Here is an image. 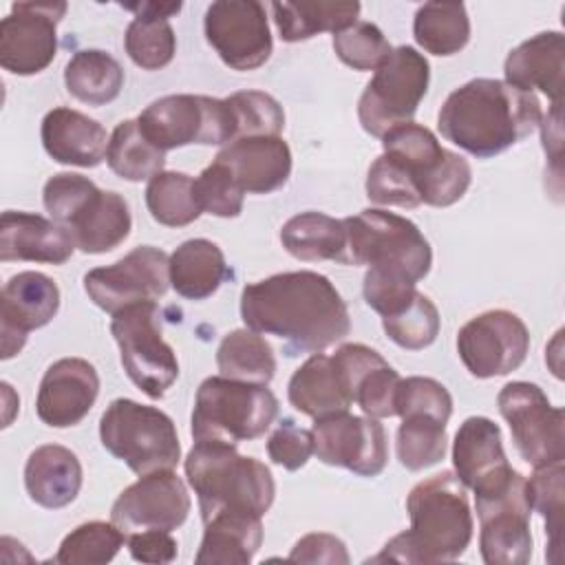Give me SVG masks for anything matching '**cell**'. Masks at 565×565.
Masks as SVG:
<instances>
[{
    "label": "cell",
    "mask_w": 565,
    "mask_h": 565,
    "mask_svg": "<svg viewBox=\"0 0 565 565\" xmlns=\"http://www.w3.org/2000/svg\"><path fill=\"white\" fill-rule=\"evenodd\" d=\"M241 318L247 329L280 338L287 355L322 353L351 331L340 291L327 276L309 269L282 271L245 285Z\"/></svg>",
    "instance_id": "1"
},
{
    "label": "cell",
    "mask_w": 565,
    "mask_h": 565,
    "mask_svg": "<svg viewBox=\"0 0 565 565\" xmlns=\"http://www.w3.org/2000/svg\"><path fill=\"white\" fill-rule=\"evenodd\" d=\"M539 124V97L492 77H477L455 88L437 115L441 137L477 159L505 152Z\"/></svg>",
    "instance_id": "2"
},
{
    "label": "cell",
    "mask_w": 565,
    "mask_h": 565,
    "mask_svg": "<svg viewBox=\"0 0 565 565\" xmlns=\"http://www.w3.org/2000/svg\"><path fill=\"white\" fill-rule=\"evenodd\" d=\"M411 527L393 536L371 561L444 563L459 558L472 541V512L463 483L450 470L437 472L406 497Z\"/></svg>",
    "instance_id": "3"
},
{
    "label": "cell",
    "mask_w": 565,
    "mask_h": 565,
    "mask_svg": "<svg viewBox=\"0 0 565 565\" xmlns=\"http://www.w3.org/2000/svg\"><path fill=\"white\" fill-rule=\"evenodd\" d=\"M183 468L203 523L223 512L263 516L274 503L276 483L269 468L241 455L236 446L194 441Z\"/></svg>",
    "instance_id": "4"
},
{
    "label": "cell",
    "mask_w": 565,
    "mask_h": 565,
    "mask_svg": "<svg viewBox=\"0 0 565 565\" xmlns=\"http://www.w3.org/2000/svg\"><path fill=\"white\" fill-rule=\"evenodd\" d=\"M42 201L49 216L71 234L84 254H106L121 245L132 230L128 201L115 190H99L77 172L53 174L44 183Z\"/></svg>",
    "instance_id": "5"
},
{
    "label": "cell",
    "mask_w": 565,
    "mask_h": 565,
    "mask_svg": "<svg viewBox=\"0 0 565 565\" xmlns=\"http://www.w3.org/2000/svg\"><path fill=\"white\" fill-rule=\"evenodd\" d=\"M347 227L344 265H366V274L417 285L433 265V249L406 216L366 207L342 218Z\"/></svg>",
    "instance_id": "6"
},
{
    "label": "cell",
    "mask_w": 565,
    "mask_h": 565,
    "mask_svg": "<svg viewBox=\"0 0 565 565\" xmlns=\"http://www.w3.org/2000/svg\"><path fill=\"white\" fill-rule=\"evenodd\" d=\"M276 415L278 399L267 384L212 375L196 388L190 430L194 441L236 446L265 435Z\"/></svg>",
    "instance_id": "7"
},
{
    "label": "cell",
    "mask_w": 565,
    "mask_h": 565,
    "mask_svg": "<svg viewBox=\"0 0 565 565\" xmlns=\"http://www.w3.org/2000/svg\"><path fill=\"white\" fill-rule=\"evenodd\" d=\"M102 446L135 475L172 470L181 459L177 426L157 406L113 399L99 419Z\"/></svg>",
    "instance_id": "8"
},
{
    "label": "cell",
    "mask_w": 565,
    "mask_h": 565,
    "mask_svg": "<svg viewBox=\"0 0 565 565\" xmlns=\"http://www.w3.org/2000/svg\"><path fill=\"white\" fill-rule=\"evenodd\" d=\"M384 154L397 161L411 177L422 203L448 207L457 203L472 181L470 163L444 148L426 126L399 124L382 137Z\"/></svg>",
    "instance_id": "9"
},
{
    "label": "cell",
    "mask_w": 565,
    "mask_h": 565,
    "mask_svg": "<svg viewBox=\"0 0 565 565\" xmlns=\"http://www.w3.org/2000/svg\"><path fill=\"white\" fill-rule=\"evenodd\" d=\"M430 82L428 60L413 46L402 44L375 68L358 102V119L373 137L413 121Z\"/></svg>",
    "instance_id": "10"
},
{
    "label": "cell",
    "mask_w": 565,
    "mask_h": 565,
    "mask_svg": "<svg viewBox=\"0 0 565 565\" xmlns=\"http://www.w3.org/2000/svg\"><path fill=\"white\" fill-rule=\"evenodd\" d=\"M141 132L159 150L201 143L221 146L236 139V126L225 99L207 95H166L137 117Z\"/></svg>",
    "instance_id": "11"
},
{
    "label": "cell",
    "mask_w": 565,
    "mask_h": 565,
    "mask_svg": "<svg viewBox=\"0 0 565 565\" xmlns=\"http://www.w3.org/2000/svg\"><path fill=\"white\" fill-rule=\"evenodd\" d=\"M110 333L130 382L150 399H161L179 377V362L163 340L157 302H137L113 313Z\"/></svg>",
    "instance_id": "12"
},
{
    "label": "cell",
    "mask_w": 565,
    "mask_h": 565,
    "mask_svg": "<svg viewBox=\"0 0 565 565\" xmlns=\"http://www.w3.org/2000/svg\"><path fill=\"white\" fill-rule=\"evenodd\" d=\"M479 550L488 565H525L532 556L527 479L512 470L501 483L477 492Z\"/></svg>",
    "instance_id": "13"
},
{
    "label": "cell",
    "mask_w": 565,
    "mask_h": 565,
    "mask_svg": "<svg viewBox=\"0 0 565 565\" xmlns=\"http://www.w3.org/2000/svg\"><path fill=\"white\" fill-rule=\"evenodd\" d=\"M497 404L523 461L541 468L565 459V413L550 404L539 384L510 382Z\"/></svg>",
    "instance_id": "14"
},
{
    "label": "cell",
    "mask_w": 565,
    "mask_h": 565,
    "mask_svg": "<svg viewBox=\"0 0 565 565\" xmlns=\"http://www.w3.org/2000/svg\"><path fill=\"white\" fill-rule=\"evenodd\" d=\"M170 287V256L152 245H141L108 267L84 276V291L106 313L161 298Z\"/></svg>",
    "instance_id": "15"
},
{
    "label": "cell",
    "mask_w": 565,
    "mask_h": 565,
    "mask_svg": "<svg viewBox=\"0 0 565 565\" xmlns=\"http://www.w3.org/2000/svg\"><path fill=\"white\" fill-rule=\"evenodd\" d=\"M530 351L525 322L505 309L470 318L457 333V353L470 375L479 380L516 371Z\"/></svg>",
    "instance_id": "16"
},
{
    "label": "cell",
    "mask_w": 565,
    "mask_h": 565,
    "mask_svg": "<svg viewBox=\"0 0 565 565\" xmlns=\"http://www.w3.org/2000/svg\"><path fill=\"white\" fill-rule=\"evenodd\" d=\"M203 31L225 66L254 71L274 49L265 4L256 0H216L207 7Z\"/></svg>",
    "instance_id": "17"
},
{
    "label": "cell",
    "mask_w": 565,
    "mask_h": 565,
    "mask_svg": "<svg viewBox=\"0 0 565 565\" xmlns=\"http://www.w3.org/2000/svg\"><path fill=\"white\" fill-rule=\"evenodd\" d=\"M66 2H13L0 22V66L13 75L44 71L57 53V22Z\"/></svg>",
    "instance_id": "18"
},
{
    "label": "cell",
    "mask_w": 565,
    "mask_h": 565,
    "mask_svg": "<svg viewBox=\"0 0 565 565\" xmlns=\"http://www.w3.org/2000/svg\"><path fill=\"white\" fill-rule=\"evenodd\" d=\"M313 455L358 477H377L388 459L386 433L375 417L351 415L349 411L318 417L311 428Z\"/></svg>",
    "instance_id": "19"
},
{
    "label": "cell",
    "mask_w": 565,
    "mask_h": 565,
    "mask_svg": "<svg viewBox=\"0 0 565 565\" xmlns=\"http://www.w3.org/2000/svg\"><path fill=\"white\" fill-rule=\"evenodd\" d=\"M192 501L183 479L157 470L128 486L110 508V521L128 536L143 530H177L185 523Z\"/></svg>",
    "instance_id": "20"
},
{
    "label": "cell",
    "mask_w": 565,
    "mask_h": 565,
    "mask_svg": "<svg viewBox=\"0 0 565 565\" xmlns=\"http://www.w3.org/2000/svg\"><path fill=\"white\" fill-rule=\"evenodd\" d=\"M60 309V289L42 271H20L11 276L0 296L2 360L22 351L29 331L49 324Z\"/></svg>",
    "instance_id": "21"
},
{
    "label": "cell",
    "mask_w": 565,
    "mask_h": 565,
    "mask_svg": "<svg viewBox=\"0 0 565 565\" xmlns=\"http://www.w3.org/2000/svg\"><path fill=\"white\" fill-rule=\"evenodd\" d=\"M99 395V375L84 358L53 362L40 382L35 413L51 428L79 424Z\"/></svg>",
    "instance_id": "22"
},
{
    "label": "cell",
    "mask_w": 565,
    "mask_h": 565,
    "mask_svg": "<svg viewBox=\"0 0 565 565\" xmlns=\"http://www.w3.org/2000/svg\"><path fill=\"white\" fill-rule=\"evenodd\" d=\"M347 391L364 415L382 419L395 415L399 373L371 347L347 342L331 355Z\"/></svg>",
    "instance_id": "23"
},
{
    "label": "cell",
    "mask_w": 565,
    "mask_h": 565,
    "mask_svg": "<svg viewBox=\"0 0 565 565\" xmlns=\"http://www.w3.org/2000/svg\"><path fill=\"white\" fill-rule=\"evenodd\" d=\"M452 466L463 488L475 494L501 483L514 468L508 463L499 424L481 415L463 419L452 441Z\"/></svg>",
    "instance_id": "24"
},
{
    "label": "cell",
    "mask_w": 565,
    "mask_h": 565,
    "mask_svg": "<svg viewBox=\"0 0 565 565\" xmlns=\"http://www.w3.org/2000/svg\"><path fill=\"white\" fill-rule=\"evenodd\" d=\"M214 161L223 163L249 194L276 192L291 174V150L282 137L234 139L218 150Z\"/></svg>",
    "instance_id": "25"
},
{
    "label": "cell",
    "mask_w": 565,
    "mask_h": 565,
    "mask_svg": "<svg viewBox=\"0 0 565 565\" xmlns=\"http://www.w3.org/2000/svg\"><path fill=\"white\" fill-rule=\"evenodd\" d=\"M75 243L71 234L57 225L53 218L7 210L0 216V260H29L64 265L73 252Z\"/></svg>",
    "instance_id": "26"
},
{
    "label": "cell",
    "mask_w": 565,
    "mask_h": 565,
    "mask_svg": "<svg viewBox=\"0 0 565 565\" xmlns=\"http://www.w3.org/2000/svg\"><path fill=\"white\" fill-rule=\"evenodd\" d=\"M505 82L534 93L539 88L552 104H563L565 40L561 31H543L512 49L503 64Z\"/></svg>",
    "instance_id": "27"
},
{
    "label": "cell",
    "mask_w": 565,
    "mask_h": 565,
    "mask_svg": "<svg viewBox=\"0 0 565 565\" xmlns=\"http://www.w3.org/2000/svg\"><path fill=\"white\" fill-rule=\"evenodd\" d=\"M46 154L64 166L95 168L106 159V128L75 108H53L44 115L40 128Z\"/></svg>",
    "instance_id": "28"
},
{
    "label": "cell",
    "mask_w": 565,
    "mask_h": 565,
    "mask_svg": "<svg viewBox=\"0 0 565 565\" xmlns=\"http://www.w3.org/2000/svg\"><path fill=\"white\" fill-rule=\"evenodd\" d=\"M24 488L33 503L57 510L75 501L82 488V463L60 444L38 446L24 463Z\"/></svg>",
    "instance_id": "29"
},
{
    "label": "cell",
    "mask_w": 565,
    "mask_h": 565,
    "mask_svg": "<svg viewBox=\"0 0 565 565\" xmlns=\"http://www.w3.org/2000/svg\"><path fill=\"white\" fill-rule=\"evenodd\" d=\"M199 565H247L263 543V516L223 512L203 523Z\"/></svg>",
    "instance_id": "30"
},
{
    "label": "cell",
    "mask_w": 565,
    "mask_h": 565,
    "mask_svg": "<svg viewBox=\"0 0 565 565\" xmlns=\"http://www.w3.org/2000/svg\"><path fill=\"white\" fill-rule=\"evenodd\" d=\"M289 404L313 419L349 411L353 404L333 360L324 353H313L289 380L287 386Z\"/></svg>",
    "instance_id": "31"
},
{
    "label": "cell",
    "mask_w": 565,
    "mask_h": 565,
    "mask_svg": "<svg viewBox=\"0 0 565 565\" xmlns=\"http://www.w3.org/2000/svg\"><path fill=\"white\" fill-rule=\"evenodd\" d=\"M225 276V254L207 238H190L170 254V285L181 298L205 300L216 294Z\"/></svg>",
    "instance_id": "32"
},
{
    "label": "cell",
    "mask_w": 565,
    "mask_h": 565,
    "mask_svg": "<svg viewBox=\"0 0 565 565\" xmlns=\"http://www.w3.org/2000/svg\"><path fill=\"white\" fill-rule=\"evenodd\" d=\"M282 247L298 260H335L344 265L347 227L342 218L324 212H300L280 230Z\"/></svg>",
    "instance_id": "33"
},
{
    "label": "cell",
    "mask_w": 565,
    "mask_h": 565,
    "mask_svg": "<svg viewBox=\"0 0 565 565\" xmlns=\"http://www.w3.org/2000/svg\"><path fill=\"white\" fill-rule=\"evenodd\" d=\"M274 22L285 42H302L322 31L338 33L360 15V2H271Z\"/></svg>",
    "instance_id": "34"
},
{
    "label": "cell",
    "mask_w": 565,
    "mask_h": 565,
    "mask_svg": "<svg viewBox=\"0 0 565 565\" xmlns=\"http://www.w3.org/2000/svg\"><path fill=\"white\" fill-rule=\"evenodd\" d=\"M66 90L82 104L104 106L117 99L124 88V68L106 51H77L64 66Z\"/></svg>",
    "instance_id": "35"
},
{
    "label": "cell",
    "mask_w": 565,
    "mask_h": 565,
    "mask_svg": "<svg viewBox=\"0 0 565 565\" xmlns=\"http://www.w3.org/2000/svg\"><path fill=\"white\" fill-rule=\"evenodd\" d=\"M216 366L223 377L269 384L276 373V358L271 344L252 329L230 331L216 349Z\"/></svg>",
    "instance_id": "36"
},
{
    "label": "cell",
    "mask_w": 565,
    "mask_h": 565,
    "mask_svg": "<svg viewBox=\"0 0 565 565\" xmlns=\"http://www.w3.org/2000/svg\"><path fill=\"white\" fill-rule=\"evenodd\" d=\"M415 42L433 55L459 53L470 40V18L463 2H426L413 20Z\"/></svg>",
    "instance_id": "37"
},
{
    "label": "cell",
    "mask_w": 565,
    "mask_h": 565,
    "mask_svg": "<svg viewBox=\"0 0 565 565\" xmlns=\"http://www.w3.org/2000/svg\"><path fill=\"white\" fill-rule=\"evenodd\" d=\"M402 424L397 428L395 452L406 470H424L439 463L446 455L448 419L426 411H411L399 415Z\"/></svg>",
    "instance_id": "38"
},
{
    "label": "cell",
    "mask_w": 565,
    "mask_h": 565,
    "mask_svg": "<svg viewBox=\"0 0 565 565\" xmlns=\"http://www.w3.org/2000/svg\"><path fill=\"white\" fill-rule=\"evenodd\" d=\"M106 163L126 181H150L154 174L163 172L166 152L148 141L137 119H124L110 135Z\"/></svg>",
    "instance_id": "39"
},
{
    "label": "cell",
    "mask_w": 565,
    "mask_h": 565,
    "mask_svg": "<svg viewBox=\"0 0 565 565\" xmlns=\"http://www.w3.org/2000/svg\"><path fill=\"white\" fill-rule=\"evenodd\" d=\"M146 205L150 216L166 227L190 225L203 214L194 196V179L185 172L154 174L146 185Z\"/></svg>",
    "instance_id": "40"
},
{
    "label": "cell",
    "mask_w": 565,
    "mask_h": 565,
    "mask_svg": "<svg viewBox=\"0 0 565 565\" xmlns=\"http://www.w3.org/2000/svg\"><path fill=\"white\" fill-rule=\"evenodd\" d=\"M126 534L110 521H88L71 530L55 554L62 565H104L110 563L126 543Z\"/></svg>",
    "instance_id": "41"
},
{
    "label": "cell",
    "mask_w": 565,
    "mask_h": 565,
    "mask_svg": "<svg viewBox=\"0 0 565 565\" xmlns=\"http://www.w3.org/2000/svg\"><path fill=\"white\" fill-rule=\"evenodd\" d=\"M128 57L143 71L168 66L177 53V35L168 20L135 15L124 35Z\"/></svg>",
    "instance_id": "42"
},
{
    "label": "cell",
    "mask_w": 565,
    "mask_h": 565,
    "mask_svg": "<svg viewBox=\"0 0 565 565\" xmlns=\"http://www.w3.org/2000/svg\"><path fill=\"white\" fill-rule=\"evenodd\" d=\"M382 327L397 347L422 351L430 347L439 333V311L428 296L417 291L402 311L382 318Z\"/></svg>",
    "instance_id": "43"
},
{
    "label": "cell",
    "mask_w": 565,
    "mask_h": 565,
    "mask_svg": "<svg viewBox=\"0 0 565 565\" xmlns=\"http://www.w3.org/2000/svg\"><path fill=\"white\" fill-rule=\"evenodd\" d=\"M234 126L236 139L241 137H280L285 128L282 106L263 90H238L225 97Z\"/></svg>",
    "instance_id": "44"
},
{
    "label": "cell",
    "mask_w": 565,
    "mask_h": 565,
    "mask_svg": "<svg viewBox=\"0 0 565 565\" xmlns=\"http://www.w3.org/2000/svg\"><path fill=\"white\" fill-rule=\"evenodd\" d=\"M333 51L353 71H375L393 51L380 26L358 20L333 33Z\"/></svg>",
    "instance_id": "45"
},
{
    "label": "cell",
    "mask_w": 565,
    "mask_h": 565,
    "mask_svg": "<svg viewBox=\"0 0 565 565\" xmlns=\"http://www.w3.org/2000/svg\"><path fill=\"white\" fill-rule=\"evenodd\" d=\"M563 461L534 468L527 479V497L532 510H536L545 521V534L550 539V550H561L563 530Z\"/></svg>",
    "instance_id": "46"
},
{
    "label": "cell",
    "mask_w": 565,
    "mask_h": 565,
    "mask_svg": "<svg viewBox=\"0 0 565 565\" xmlns=\"http://www.w3.org/2000/svg\"><path fill=\"white\" fill-rule=\"evenodd\" d=\"M194 196L201 212L221 218H234L243 212L245 190L223 163L212 161L194 179Z\"/></svg>",
    "instance_id": "47"
},
{
    "label": "cell",
    "mask_w": 565,
    "mask_h": 565,
    "mask_svg": "<svg viewBox=\"0 0 565 565\" xmlns=\"http://www.w3.org/2000/svg\"><path fill=\"white\" fill-rule=\"evenodd\" d=\"M366 196L375 205H395L408 210L422 205V199L406 170L384 152L369 168Z\"/></svg>",
    "instance_id": "48"
},
{
    "label": "cell",
    "mask_w": 565,
    "mask_h": 565,
    "mask_svg": "<svg viewBox=\"0 0 565 565\" xmlns=\"http://www.w3.org/2000/svg\"><path fill=\"white\" fill-rule=\"evenodd\" d=\"M267 455L285 470H300L313 455V435L291 417H285L267 439Z\"/></svg>",
    "instance_id": "49"
},
{
    "label": "cell",
    "mask_w": 565,
    "mask_h": 565,
    "mask_svg": "<svg viewBox=\"0 0 565 565\" xmlns=\"http://www.w3.org/2000/svg\"><path fill=\"white\" fill-rule=\"evenodd\" d=\"M291 563H329V565H347L349 554L347 545L327 532H313L302 536L289 552Z\"/></svg>",
    "instance_id": "50"
},
{
    "label": "cell",
    "mask_w": 565,
    "mask_h": 565,
    "mask_svg": "<svg viewBox=\"0 0 565 565\" xmlns=\"http://www.w3.org/2000/svg\"><path fill=\"white\" fill-rule=\"evenodd\" d=\"M130 556L139 563H150V565H163L172 563L179 552L177 539L168 530H143V532H132L126 539Z\"/></svg>",
    "instance_id": "51"
},
{
    "label": "cell",
    "mask_w": 565,
    "mask_h": 565,
    "mask_svg": "<svg viewBox=\"0 0 565 565\" xmlns=\"http://www.w3.org/2000/svg\"><path fill=\"white\" fill-rule=\"evenodd\" d=\"M561 106L563 104H552L550 113L543 119L541 126V139H543V150L552 166L561 170V148H563V130H561Z\"/></svg>",
    "instance_id": "52"
},
{
    "label": "cell",
    "mask_w": 565,
    "mask_h": 565,
    "mask_svg": "<svg viewBox=\"0 0 565 565\" xmlns=\"http://www.w3.org/2000/svg\"><path fill=\"white\" fill-rule=\"evenodd\" d=\"M126 9L135 11V15H148V18H163L181 11V2H141V4H126Z\"/></svg>",
    "instance_id": "53"
}]
</instances>
